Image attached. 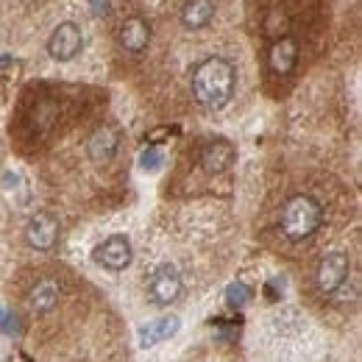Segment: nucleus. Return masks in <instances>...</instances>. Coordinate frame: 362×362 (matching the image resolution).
<instances>
[{"label":"nucleus","mask_w":362,"mask_h":362,"mask_svg":"<svg viewBox=\"0 0 362 362\" xmlns=\"http://www.w3.org/2000/svg\"><path fill=\"white\" fill-rule=\"evenodd\" d=\"M192 92H195V100L201 106L223 109L231 100V92H234V67H231V62L221 59V56L204 59L192 73Z\"/></svg>","instance_id":"nucleus-1"},{"label":"nucleus","mask_w":362,"mask_h":362,"mask_svg":"<svg viewBox=\"0 0 362 362\" xmlns=\"http://www.w3.org/2000/svg\"><path fill=\"white\" fill-rule=\"evenodd\" d=\"M323 221V209L313 195H293L281 209V231L287 240H307L313 237Z\"/></svg>","instance_id":"nucleus-2"},{"label":"nucleus","mask_w":362,"mask_h":362,"mask_svg":"<svg viewBox=\"0 0 362 362\" xmlns=\"http://www.w3.org/2000/svg\"><path fill=\"white\" fill-rule=\"evenodd\" d=\"M84 45V37H81V28L76 23H59L47 40V53L56 59V62H70L76 59V53Z\"/></svg>","instance_id":"nucleus-3"},{"label":"nucleus","mask_w":362,"mask_h":362,"mask_svg":"<svg viewBox=\"0 0 362 362\" xmlns=\"http://www.w3.org/2000/svg\"><path fill=\"white\" fill-rule=\"evenodd\" d=\"M95 262L109 271H123L132 265V243L123 234H112L106 243L95 248Z\"/></svg>","instance_id":"nucleus-4"},{"label":"nucleus","mask_w":362,"mask_h":362,"mask_svg":"<svg viewBox=\"0 0 362 362\" xmlns=\"http://www.w3.org/2000/svg\"><path fill=\"white\" fill-rule=\"evenodd\" d=\"M346 276H349V257L346 254H326L320 259V265H317V287H320V293H326V296L337 293L343 287Z\"/></svg>","instance_id":"nucleus-5"},{"label":"nucleus","mask_w":362,"mask_h":362,"mask_svg":"<svg viewBox=\"0 0 362 362\" xmlns=\"http://www.w3.org/2000/svg\"><path fill=\"white\" fill-rule=\"evenodd\" d=\"M25 240H28V245L37 248V251L53 248L56 240H59V221H56L50 212L34 215V218L28 221V226H25Z\"/></svg>","instance_id":"nucleus-6"},{"label":"nucleus","mask_w":362,"mask_h":362,"mask_svg":"<svg viewBox=\"0 0 362 362\" xmlns=\"http://www.w3.org/2000/svg\"><path fill=\"white\" fill-rule=\"evenodd\" d=\"M181 293V276L170 262H162L151 276V296L156 304H170Z\"/></svg>","instance_id":"nucleus-7"},{"label":"nucleus","mask_w":362,"mask_h":362,"mask_svg":"<svg viewBox=\"0 0 362 362\" xmlns=\"http://www.w3.org/2000/svg\"><path fill=\"white\" fill-rule=\"evenodd\" d=\"M181 320L176 315H165L156 317V320H148L145 326H139L136 332V340H139V349H153L165 340H170L176 332H179Z\"/></svg>","instance_id":"nucleus-8"},{"label":"nucleus","mask_w":362,"mask_h":362,"mask_svg":"<svg viewBox=\"0 0 362 362\" xmlns=\"http://www.w3.org/2000/svg\"><path fill=\"white\" fill-rule=\"evenodd\" d=\"M117 142H120V136L112 126H100L87 139V153H90V159L95 165H106L117 153Z\"/></svg>","instance_id":"nucleus-9"},{"label":"nucleus","mask_w":362,"mask_h":362,"mask_svg":"<svg viewBox=\"0 0 362 362\" xmlns=\"http://www.w3.org/2000/svg\"><path fill=\"white\" fill-rule=\"evenodd\" d=\"M231 162H234V145L228 139H212L201 151V168L206 173H223Z\"/></svg>","instance_id":"nucleus-10"},{"label":"nucleus","mask_w":362,"mask_h":362,"mask_svg":"<svg viewBox=\"0 0 362 362\" xmlns=\"http://www.w3.org/2000/svg\"><path fill=\"white\" fill-rule=\"evenodd\" d=\"M296 62H298V45H296V40H290V37H281V40H276L271 45V53H268V64H271L273 73H279V76H287L293 67H296Z\"/></svg>","instance_id":"nucleus-11"},{"label":"nucleus","mask_w":362,"mask_h":362,"mask_svg":"<svg viewBox=\"0 0 362 362\" xmlns=\"http://www.w3.org/2000/svg\"><path fill=\"white\" fill-rule=\"evenodd\" d=\"M151 42V28L145 20L139 17H129L123 25H120V45L126 47L129 53H142Z\"/></svg>","instance_id":"nucleus-12"},{"label":"nucleus","mask_w":362,"mask_h":362,"mask_svg":"<svg viewBox=\"0 0 362 362\" xmlns=\"http://www.w3.org/2000/svg\"><path fill=\"white\" fill-rule=\"evenodd\" d=\"M215 17V3L212 0H187L181 6V25L189 31H198L204 25H209Z\"/></svg>","instance_id":"nucleus-13"},{"label":"nucleus","mask_w":362,"mask_h":362,"mask_svg":"<svg viewBox=\"0 0 362 362\" xmlns=\"http://www.w3.org/2000/svg\"><path fill=\"white\" fill-rule=\"evenodd\" d=\"M59 301V284L53 279H45V281H37V287L28 293V307L34 313H47L53 310Z\"/></svg>","instance_id":"nucleus-14"},{"label":"nucleus","mask_w":362,"mask_h":362,"mask_svg":"<svg viewBox=\"0 0 362 362\" xmlns=\"http://www.w3.org/2000/svg\"><path fill=\"white\" fill-rule=\"evenodd\" d=\"M248 298H251V290L243 284V281H237V284H231L226 290V301L228 307H243V304H248Z\"/></svg>","instance_id":"nucleus-15"},{"label":"nucleus","mask_w":362,"mask_h":362,"mask_svg":"<svg viewBox=\"0 0 362 362\" xmlns=\"http://www.w3.org/2000/svg\"><path fill=\"white\" fill-rule=\"evenodd\" d=\"M139 165H142L145 170H156V168L162 165V153L151 148V151H145V153H142V159H139Z\"/></svg>","instance_id":"nucleus-16"},{"label":"nucleus","mask_w":362,"mask_h":362,"mask_svg":"<svg viewBox=\"0 0 362 362\" xmlns=\"http://www.w3.org/2000/svg\"><path fill=\"white\" fill-rule=\"evenodd\" d=\"M23 3H28V6H31V3H34V0H23Z\"/></svg>","instance_id":"nucleus-17"}]
</instances>
